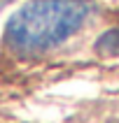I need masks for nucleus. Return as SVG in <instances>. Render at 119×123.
<instances>
[{"label": "nucleus", "mask_w": 119, "mask_h": 123, "mask_svg": "<svg viewBox=\"0 0 119 123\" xmlns=\"http://www.w3.org/2000/svg\"><path fill=\"white\" fill-rule=\"evenodd\" d=\"M96 51L100 56H119V28H112L98 37Z\"/></svg>", "instance_id": "f03ea898"}, {"label": "nucleus", "mask_w": 119, "mask_h": 123, "mask_svg": "<svg viewBox=\"0 0 119 123\" xmlns=\"http://www.w3.org/2000/svg\"><path fill=\"white\" fill-rule=\"evenodd\" d=\"M91 0H30L9 16L5 47L16 56H37L63 44L93 14Z\"/></svg>", "instance_id": "f257e3e1"}]
</instances>
